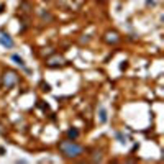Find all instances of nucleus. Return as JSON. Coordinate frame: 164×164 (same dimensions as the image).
<instances>
[{
	"mask_svg": "<svg viewBox=\"0 0 164 164\" xmlns=\"http://www.w3.org/2000/svg\"><path fill=\"white\" fill-rule=\"evenodd\" d=\"M61 62H62V57H61V56H56V57H52V59H49L48 66H49V67H56V66H59Z\"/></svg>",
	"mask_w": 164,
	"mask_h": 164,
	"instance_id": "5",
	"label": "nucleus"
},
{
	"mask_svg": "<svg viewBox=\"0 0 164 164\" xmlns=\"http://www.w3.org/2000/svg\"><path fill=\"white\" fill-rule=\"evenodd\" d=\"M16 84H18V75H16V72L8 71V72L3 74V77H2V85L5 87V89H11V87H15Z\"/></svg>",
	"mask_w": 164,
	"mask_h": 164,
	"instance_id": "2",
	"label": "nucleus"
},
{
	"mask_svg": "<svg viewBox=\"0 0 164 164\" xmlns=\"http://www.w3.org/2000/svg\"><path fill=\"white\" fill-rule=\"evenodd\" d=\"M100 120H102L103 123H105V121H107V112H105V110H103V108L100 110Z\"/></svg>",
	"mask_w": 164,
	"mask_h": 164,
	"instance_id": "7",
	"label": "nucleus"
},
{
	"mask_svg": "<svg viewBox=\"0 0 164 164\" xmlns=\"http://www.w3.org/2000/svg\"><path fill=\"white\" fill-rule=\"evenodd\" d=\"M5 133V130H3V126H2V123H0V134H3Z\"/></svg>",
	"mask_w": 164,
	"mask_h": 164,
	"instance_id": "9",
	"label": "nucleus"
},
{
	"mask_svg": "<svg viewBox=\"0 0 164 164\" xmlns=\"http://www.w3.org/2000/svg\"><path fill=\"white\" fill-rule=\"evenodd\" d=\"M0 43H2L3 46H7V48H11V46H13V41L8 38V34H2V36H0Z\"/></svg>",
	"mask_w": 164,
	"mask_h": 164,
	"instance_id": "4",
	"label": "nucleus"
},
{
	"mask_svg": "<svg viewBox=\"0 0 164 164\" xmlns=\"http://www.w3.org/2000/svg\"><path fill=\"white\" fill-rule=\"evenodd\" d=\"M13 61H16V62H18L20 64V66H25V62H23V59H21V57H18V56H13Z\"/></svg>",
	"mask_w": 164,
	"mask_h": 164,
	"instance_id": "8",
	"label": "nucleus"
},
{
	"mask_svg": "<svg viewBox=\"0 0 164 164\" xmlns=\"http://www.w3.org/2000/svg\"><path fill=\"white\" fill-rule=\"evenodd\" d=\"M67 136L72 138V139H75V138L79 136V131L75 130V128H71V130H67Z\"/></svg>",
	"mask_w": 164,
	"mask_h": 164,
	"instance_id": "6",
	"label": "nucleus"
},
{
	"mask_svg": "<svg viewBox=\"0 0 164 164\" xmlns=\"http://www.w3.org/2000/svg\"><path fill=\"white\" fill-rule=\"evenodd\" d=\"M59 149L67 157H77L79 154H82V151H84V148H82L80 144L74 143V141H61L59 143Z\"/></svg>",
	"mask_w": 164,
	"mask_h": 164,
	"instance_id": "1",
	"label": "nucleus"
},
{
	"mask_svg": "<svg viewBox=\"0 0 164 164\" xmlns=\"http://www.w3.org/2000/svg\"><path fill=\"white\" fill-rule=\"evenodd\" d=\"M118 39H120V36H118V33H115V31L105 34V41H107V43H116Z\"/></svg>",
	"mask_w": 164,
	"mask_h": 164,
	"instance_id": "3",
	"label": "nucleus"
}]
</instances>
